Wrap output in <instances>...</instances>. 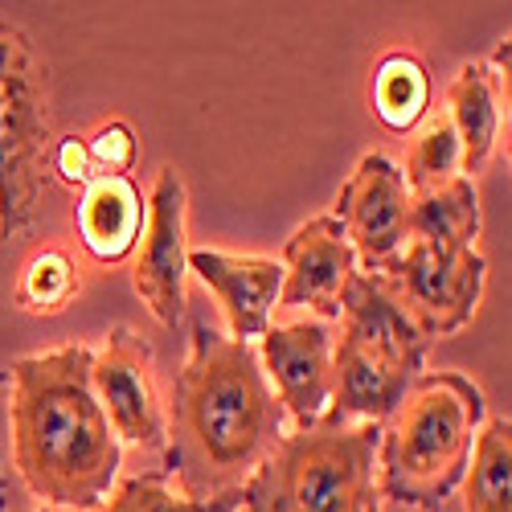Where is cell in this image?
<instances>
[{"label":"cell","mask_w":512,"mask_h":512,"mask_svg":"<svg viewBox=\"0 0 512 512\" xmlns=\"http://www.w3.org/2000/svg\"><path fill=\"white\" fill-rule=\"evenodd\" d=\"M283 422L254 345L193 320L189 357L168 402L164 455L177 488L209 508L238 500L254 467L283 439Z\"/></svg>","instance_id":"cell-1"},{"label":"cell","mask_w":512,"mask_h":512,"mask_svg":"<svg viewBox=\"0 0 512 512\" xmlns=\"http://www.w3.org/2000/svg\"><path fill=\"white\" fill-rule=\"evenodd\" d=\"M91 357L87 345H62L5 369L17 476L54 508L95 512L123 467V443L91 390Z\"/></svg>","instance_id":"cell-2"},{"label":"cell","mask_w":512,"mask_h":512,"mask_svg":"<svg viewBox=\"0 0 512 512\" xmlns=\"http://www.w3.org/2000/svg\"><path fill=\"white\" fill-rule=\"evenodd\" d=\"M484 422V394L463 373H422L398 410L381 422V496L418 512H443L463 484Z\"/></svg>","instance_id":"cell-3"},{"label":"cell","mask_w":512,"mask_h":512,"mask_svg":"<svg viewBox=\"0 0 512 512\" xmlns=\"http://www.w3.org/2000/svg\"><path fill=\"white\" fill-rule=\"evenodd\" d=\"M332 336V422H386L426 373V340L381 275L357 271L340 295Z\"/></svg>","instance_id":"cell-4"},{"label":"cell","mask_w":512,"mask_h":512,"mask_svg":"<svg viewBox=\"0 0 512 512\" xmlns=\"http://www.w3.org/2000/svg\"><path fill=\"white\" fill-rule=\"evenodd\" d=\"M381 422H332L283 435L238 492L242 512H381Z\"/></svg>","instance_id":"cell-5"},{"label":"cell","mask_w":512,"mask_h":512,"mask_svg":"<svg viewBox=\"0 0 512 512\" xmlns=\"http://www.w3.org/2000/svg\"><path fill=\"white\" fill-rule=\"evenodd\" d=\"M50 152V70L25 29L0 25V238L33 230Z\"/></svg>","instance_id":"cell-6"},{"label":"cell","mask_w":512,"mask_h":512,"mask_svg":"<svg viewBox=\"0 0 512 512\" xmlns=\"http://www.w3.org/2000/svg\"><path fill=\"white\" fill-rule=\"evenodd\" d=\"M377 275L390 283L414 328L426 340H435L459 332L476 316L488 283V263L480 250H451L422 238H406L398 259Z\"/></svg>","instance_id":"cell-7"},{"label":"cell","mask_w":512,"mask_h":512,"mask_svg":"<svg viewBox=\"0 0 512 512\" xmlns=\"http://www.w3.org/2000/svg\"><path fill=\"white\" fill-rule=\"evenodd\" d=\"M91 390L119 443L140 451H168V406L156 386L152 345L127 324H115L91 357Z\"/></svg>","instance_id":"cell-8"},{"label":"cell","mask_w":512,"mask_h":512,"mask_svg":"<svg viewBox=\"0 0 512 512\" xmlns=\"http://www.w3.org/2000/svg\"><path fill=\"white\" fill-rule=\"evenodd\" d=\"M332 218L345 230L361 271H386L410 238V189L402 168L381 152L361 156L345 189L336 193Z\"/></svg>","instance_id":"cell-9"},{"label":"cell","mask_w":512,"mask_h":512,"mask_svg":"<svg viewBox=\"0 0 512 512\" xmlns=\"http://www.w3.org/2000/svg\"><path fill=\"white\" fill-rule=\"evenodd\" d=\"M185 209H189L185 181L173 164H164L148 193V218L136 242V267H132V283L140 291V300L164 328H177L189 304L185 300V275H189Z\"/></svg>","instance_id":"cell-10"},{"label":"cell","mask_w":512,"mask_h":512,"mask_svg":"<svg viewBox=\"0 0 512 512\" xmlns=\"http://www.w3.org/2000/svg\"><path fill=\"white\" fill-rule=\"evenodd\" d=\"M259 365L263 377L283 406V418L295 431L316 426L332 406V324L304 316L291 324H271L259 336Z\"/></svg>","instance_id":"cell-11"},{"label":"cell","mask_w":512,"mask_h":512,"mask_svg":"<svg viewBox=\"0 0 512 512\" xmlns=\"http://www.w3.org/2000/svg\"><path fill=\"white\" fill-rule=\"evenodd\" d=\"M357 275V254L332 213L304 222L283 246L279 308H308L316 320H336L345 283Z\"/></svg>","instance_id":"cell-12"},{"label":"cell","mask_w":512,"mask_h":512,"mask_svg":"<svg viewBox=\"0 0 512 512\" xmlns=\"http://www.w3.org/2000/svg\"><path fill=\"white\" fill-rule=\"evenodd\" d=\"M189 271L213 291L234 340L254 345L279 312L283 263L263 254H226V250H189Z\"/></svg>","instance_id":"cell-13"},{"label":"cell","mask_w":512,"mask_h":512,"mask_svg":"<svg viewBox=\"0 0 512 512\" xmlns=\"http://www.w3.org/2000/svg\"><path fill=\"white\" fill-rule=\"evenodd\" d=\"M508 107V41L492 58L463 62L447 87V119L459 140V173L476 177L500 148V123Z\"/></svg>","instance_id":"cell-14"},{"label":"cell","mask_w":512,"mask_h":512,"mask_svg":"<svg viewBox=\"0 0 512 512\" xmlns=\"http://www.w3.org/2000/svg\"><path fill=\"white\" fill-rule=\"evenodd\" d=\"M148 205L132 177H95L78 193V238L99 263H123L136 254V242L144 234Z\"/></svg>","instance_id":"cell-15"},{"label":"cell","mask_w":512,"mask_h":512,"mask_svg":"<svg viewBox=\"0 0 512 512\" xmlns=\"http://www.w3.org/2000/svg\"><path fill=\"white\" fill-rule=\"evenodd\" d=\"M480 193L472 177H451L435 189L410 193V238L451 246V250H476L480 238Z\"/></svg>","instance_id":"cell-16"},{"label":"cell","mask_w":512,"mask_h":512,"mask_svg":"<svg viewBox=\"0 0 512 512\" xmlns=\"http://www.w3.org/2000/svg\"><path fill=\"white\" fill-rule=\"evenodd\" d=\"M463 512H512V422L484 418L463 472Z\"/></svg>","instance_id":"cell-17"},{"label":"cell","mask_w":512,"mask_h":512,"mask_svg":"<svg viewBox=\"0 0 512 512\" xmlns=\"http://www.w3.org/2000/svg\"><path fill=\"white\" fill-rule=\"evenodd\" d=\"M373 111L390 132H410L431 111V70L410 50H394L373 70Z\"/></svg>","instance_id":"cell-18"},{"label":"cell","mask_w":512,"mask_h":512,"mask_svg":"<svg viewBox=\"0 0 512 512\" xmlns=\"http://www.w3.org/2000/svg\"><path fill=\"white\" fill-rule=\"evenodd\" d=\"M78 295V267L66 250L58 246H41L33 259L21 267L17 279V304L33 316H58L70 308Z\"/></svg>","instance_id":"cell-19"},{"label":"cell","mask_w":512,"mask_h":512,"mask_svg":"<svg viewBox=\"0 0 512 512\" xmlns=\"http://www.w3.org/2000/svg\"><path fill=\"white\" fill-rule=\"evenodd\" d=\"M451 177H459V140H455V127H451L447 111H439V115L426 119L422 132L410 140L402 181L410 193H422V189H435Z\"/></svg>","instance_id":"cell-20"},{"label":"cell","mask_w":512,"mask_h":512,"mask_svg":"<svg viewBox=\"0 0 512 512\" xmlns=\"http://www.w3.org/2000/svg\"><path fill=\"white\" fill-rule=\"evenodd\" d=\"M95 512H213V508L189 500L168 476H132L119 488H111V496Z\"/></svg>","instance_id":"cell-21"},{"label":"cell","mask_w":512,"mask_h":512,"mask_svg":"<svg viewBox=\"0 0 512 512\" xmlns=\"http://www.w3.org/2000/svg\"><path fill=\"white\" fill-rule=\"evenodd\" d=\"M87 152L99 177H127L140 160V140H136V127L123 123V119H107L99 123L95 132L87 136Z\"/></svg>","instance_id":"cell-22"},{"label":"cell","mask_w":512,"mask_h":512,"mask_svg":"<svg viewBox=\"0 0 512 512\" xmlns=\"http://www.w3.org/2000/svg\"><path fill=\"white\" fill-rule=\"evenodd\" d=\"M50 177L66 181L70 189H87L99 177L95 164H91V152H87V136H62V140H54Z\"/></svg>","instance_id":"cell-23"},{"label":"cell","mask_w":512,"mask_h":512,"mask_svg":"<svg viewBox=\"0 0 512 512\" xmlns=\"http://www.w3.org/2000/svg\"><path fill=\"white\" fill-rule=\"evenodd\" d=\"M0 512H9V484H5V463H0Z\"/></svg>","instance_id":"cell-24"},{"label":"cell","mask_w":512,"mask_h":512,"mask_svg":"<svg viewBox=\"0 0 512 512\" xmlns=\"http://www.w3.org/2000/svg\"><path fill=\"white\" fill-rule=\"evenodd\" d=\"M213 512H242V508H238V500H230V504H213Z\"/></svg>","instance_id":"cell-25"},{"label":"cell","mask_w":512,"mask_h":512,"mask_svg":"<svg viewBox=\"0 0 512 512\" xmlns=\"http://www.w3.org/2000/svg\"><path fill=\"white\" fill-rule=\"evenodd\" d=\"M0 386H9V373H0Z\"/></svg>","instance_id":"cell-26"},{"label":"cell","mask_w":512,"mask_h":512,"mask_svg":"<svg viewBox=\"0 0 512 512\" xmlns=\"http://www.w3.org/2000/svg\"><path fill=\"white\" fill-rule=\"evenodd\" d=\"M29 512H50V508H29Z\"/></svg>","instance_id":"cell-27"}]
</instances>
